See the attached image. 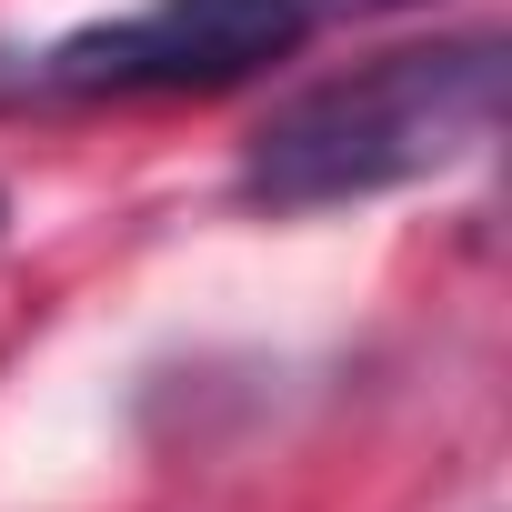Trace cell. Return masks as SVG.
Masks as SVG:
<instances>
[{
	"mask_svg": "<svg viewBox=\"0 0 512 512\" xmlns=\"http://www.w3.org/2000/svg\"><path fill=\"white\" fill-rule=\"evenodd\" d=\"M502 131V41L462 31V41H402L372 51L332 81H302L292 101H272L241 141V201L251 211H332V201H382L402 181L452 171L462 151H482Z\"/></svg>",
	"mask_w": 512,
	"mask_h": 512,
	"instance_id": "6da1fadb",
	"label": "cell"
},
{
	"mask_svg": "<svg viewBox=\"0 0 512 512\" xmlns=\"http://www.w3.org/2000/svg\"><path fill=\"white\" fill-rule=\"evenodd\" d=\"M302 31H312V0H141L121 21H91L11 61V81L51 101H181L292 61Z\"/></svg>",
	"mask_w": 512,
	"mask_h": 512,
	"instance_id": "7a4b0ae2",
	"label": "cell"
},
{
	"mask_svg": "<svg viewBox=\"0 0 512 512\" xmlns=\"http://www.w3.org/2000/svg\"><path fill=\"white\" fill-rule=\"evenodd\" d=\"M312 11H402V0H312Z\"/></svg>",
	"mask_w": 512,
	"mask_h": 512,
	"instance_id": "3957f363",
	"label": "cell"
},
{
	"mask_svg": "<svg viewBox=\"0 0 512 512\" xmlns=\"http://www.w3.org/2000/svg\"><path fill=\"white\" fill-rule=\"evenodd\" d=\"M0 221H11V201H0Z\"/></svg>",
	"mask_w": 512,
	"mask_h": 512,
	"instance_id": "277c9868",
	"label": "cell"
}]
</instances>
